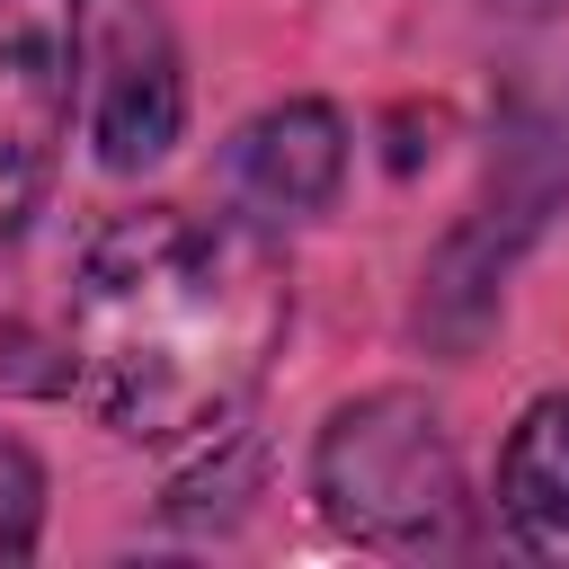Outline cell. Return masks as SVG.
<instances>
[{
    "instance_id": "1",
    "label": "cell",
    "mask_w": 569,
    "mask_h": 569,
    "mask_svg": "<svg viewBox=\"0 0 569 569\" xmlns=\"http://www.w3.org/2000/svg\"><path fill=\"white\" fill-rule=\"evenodd\" d=\"M293 329V276L267 222L133 204L116 213L62 293V391L116 445L222 436L267 382Z\"/></svg>"
},
{
    "instance_id": "2",
    "label": "cell",
    "mask_w": 569,
    "mask_h": 569,
    "mask_svg": "<svg viewBox=\"0 0 569 569\" xmlns=\"http://www.w3.org/2000/svg\"><path fill=\"white\" fill-rule=\"evenodd\" d=\"M311 498L347 542H365L382 560H445L471 542V480H462L453 427L409 382L356 391L320 418Z\"/></svg>"
},
{
    "instance_id": "3",
    "label": "cell",
    "mask_w": 569,
    "mask_h": 569,
    "mask_svg": "<svg viewBox=\"0 0 569 569\" xmlns=\"http://www.w3.org/2000/svg\"><path fill=\"white\" fill-rule=\"evenodd\" d=\"M560 204H569V71H542V80H516L498 107L489 178L418 276V329L436 347H471L507 293V267L542 240Z\"/></svg>"
},
{
    "instance_id": "4",
    "label": "cell",
    "mask_w": 569,
    "mask_h": 569,
    "mask_svg": "<svg viewBox=\"0 0 569 569\" xmlns=\"http://www.w3.org/2000/svg\"><path fill=\"white\" fill-rule=\"evenodd\" d=\"M89 98V0H0V249L44 213Z\"/></svg>"
},
{
    "instance_id": "5",
    "label": "cell",
    "mask_w": 569,
    "mask_h": 569,
    "mask_svg": "<svg viewBox=\"0 0 569 569\" xmlns=\"http://www.w3.org/2000/svg\"><path fill=\"white\" fill-rule=\"evenodd\" d=\"M187 133V53L160 0H116L98 62H89V151L98 169L133 178L160 169Z\"/></svg>"
},
{
    "instance_id": "6",
    "label": "cell",
    "mask_w": 569,
    "mask_h": 569,
    "mask_svg": "<svg viewBox=\"0 0 569 569\" xmlns=\"http://www.w3.org/2000/svg\"><path fill=\"white\" fill-rule=\"evenodd\" d=\"M222 178H231V204L284 240V231H302V222H320L338 204V187H347V116L329 98H276L231 133Z\"/></svg>"
},
{
    "instance_id": "7",
    "label": "cell",
    "mask_w": 569,
    "mask_h": 569,
    "mask_svg": "<svg viewBox=\"0 0 569 569\" xmlns=\"http://www.w3.org/2000/svg\"><path fill=\"white\" fill-rule=\"evenodd\" d=\"M498 533L525 560H569V391L525 400L498 445Z\"/></svg>"
},
{
    "instance_id": "8",
    "label": "cell",
    "mask_w": 569,
    "mask_h": 569,
    "mask_svg": "<svg viewBox=\"0 0 569 569\" xmlns=\"http://www.w3.org/2000/svg\"><path fill=\"white\" fill-rule=\"evenodd\" d=\"M36 542H44V462L36 445L0 436V569L36 560Z\"/></svg>"
},
{
    "instance_id": "9",
    "label": "cell",
    "mask_w": 569,
    "mask_h": 569,
    "mask_svg": "<svg viewBox=\"0 0 569 569\" xmlns=\"http://www.w3.org/2000/svg\"><path fill=\"white\" fill-rule=\"evenodd\" d=\"M489 9H551V0H489Z\"/></svg>"
}]
</instances>
